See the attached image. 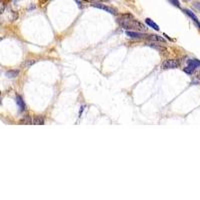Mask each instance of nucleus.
<instances>
[{
  "label": "nucleus",
  "mask_w": 200,
  "mask_h": 200,
  "mask_svg": "<svg viewBox=\"0 0 200 200\" xmlns=\"http://www.w3.org/2000/svg\"><path fill=\"white\" fill-rule=\"evenodd\" d=\"M168 1H169L171 4H173L174 6H176V7H180V3H179V1H178V0H168Z\"/></svg>",
  "instance_id": "2eb2a0df"
},
{
  "label": "nucleus",
  "mask_w": 200,
  "mask_h": 200,
  "mask_svg": "<svg viewBox=\"0 0 200 200\" xmlns=\"http://www.w3.org/2000/svg\"><path fill=\"white\" fill-rule=\"evenodd\" d=\"M16 103H17V105H18L19 110L21 111V112L25 110V103H24V101H23V98H22V97L20 96V95H17L16 96Z\"/></svg>",
  "instance_id": "39448f33"
},
{
  "label": "nucleus",
  "mask_w": 200,
  "mask_h": 200,
  "mask_svg": "<svg viewBox=\"0 0 200 200\" xmlns=\"http://www.w3.org/2000/svg\"><path fill=\"white\" fill-rule=\"evenodd\" d=\"M148 40H152V41H159V42H165V39L163 37L158 36V35H154V34H148L147 36Z\"/></svg>",
  "instance_id": "423d86ee"
},
{
  "label": "nucleus",
  "mask_w": 200,
  "mask_h": 200,
  "mask_svg": "<svg viewBox=\"0 0 200 200\" xmlns=\"http://www.w3.org/2000/svg\"><path fill=\"white\" fill-rule=\"evenodd\" d=\"M145 22H146V24L148 25V26L151 27V28H153L154 30H157V31L159 30V26L153 21V20H151L150 18H147L146 20H145Z\"/></svg>",
  "instance_id": "6e6552de"
},
{
  "label": "nucleus",
  "mask_w": 200,
  "mask_h": 200,
  "mask_svg": "<svg viewBox=\"0 0 200 200\" xmlns=\"http://www.w3.org/2000/svg\"><path fill=\"white\" fill-rule=\"evenodd\" d=\"M18 74H19L18 70H10V71H7L6 72V76L8 78H14V77H16Z\"/></svg>",
  "instance_id": "9d476101"
},
{
  "label": "nucleus",
  "mask_w": 200,
  "mask_h": 200,
  "mask_svg": "<svg viewBox=\"0 0 200 200\" xmlns=\"http://www.w3.org/2000/svg\"><path fill=\"white\" fill-rule=\"evenodd\" d=\"M41 1H46V0H41Z\"/></svg>",
  "instance_id": "a211bd4d"
},
{
  "label": "nucleus",
  "mask_w": 200,
  "mask_h": 200,
  "mask_svg": "<svg viewBox=\"0 0 200 200\" xmlns=\"http://www.w3.org/2000/svg\"><path fill=\"white\" fill-rule=\"evenodd\" d=\"M196 77L198 79H200V70L199 71H197V73H196Z\"/></svg>",
  "instance_id": "dca6fc26"
},
{
  "label": "nucleus",
  "mask_w": 200,
  "mask_h": 200,
  "mask_svg": "<svg viewBox=\"0 0 200 200\" xmlns=\"http://www.w3.org/2000/svg\"><path fill=\"white\" fill-rule=\"evenodd\" d=\"M93 7H96V8H99V9H102L104 11H106V12H109V13H112V14H115V10L113 9V8H111L109 6H107V5H104L102 3H99V2H93L92 4Z\"/></svg>",
  "instance_id": "20e7f679"
},
{
  "label": "nucleus",
  "mask_w": 200,
  "mask_h": 200,
  "mask_svg": "<svg viewBox=\"0 0 200 200\" xmlns=\"http://www.w3.org/2000/svg\"><path fill=\"white\" fill-rule=\"evenodd\" d=\"M20 123L22 124H32V119L30 116H25L23 119L20 120Z\"/></svg>",
  "instance_id": "9b49d317"
},
{
  "label": "nucleus",
  "mask_w": 200,
  "mask_h": 200,
  "mask_svg": "<svg viewBox=\"0 0 200 200\" xmlns=\"http://www.w3.org/2000/svg\"><path fill=\"white\" fill-rule=\"evenodd\" d=\"M184 1H190V0H184Z\"/></svg>",
  "instance_id": "f3484780"
},
{
  "label": "nucleus",
  "mask_w": 200,
  "mask_h": 200,
  "mask_svg": "<svg viewBox=\"0 0 200 200\" xmlns=\"http://www.w3.org/2000/svg\"><path fill=\"white\" fill-rule=\"evenodd\" d=\"M127 36L131 37V38L134 39H147L148 34H144V33H140L139 31H126Z\"/></svg>",
  "instance_id": "7ed1b4c3"
},
{
  "label": "nucleus",
  "mask_w": 200,
  "mask_h": 200,
  "mask_svg": "<svg viewBox=\"0 0 200 200\" xmlns=\"http://www.w3.org/2000/svg\"><path fill=\"white\" fill-rule=\"evenodd\" d=\"M4 10H5V3L3 1H1V0H0V15H1V14L4 12Z\"/></svg>",
  "instance_id": "4468645a"
},
{
  "label": "nucleus",
  "mask_w": 200,
  "mask_h": 200,
  "mask_svg": "<svg viewBox=\"0 0 200 200\" xmlns=\"http://www.w3.org/2000/svg\"><path fill=\"white\" fill-rule=\"evenodd\" d=\"M44 117L43 116H37L34 119H32V124L35 125H43L44 124Z\"/></svg>",
  "instance_id": "0eeeda50"
},
{
  "label": "nucleus",
  "mask_w": 200,
  "mask_h": 200,
  "mask_svg": "<svg viewBox=\"0 0 200 200\" xmlns=\"http://www.w3.org/2000/svg\"><path fill=\"white\" fill-rule=\"evenodd\" d=\"M180 62L177 59H168L162 63V68L163 69H174V68L179 67Z\"/></svg>",
  "instance_id": "f03ea898"
},
{
  "label": "nucleus",
  "mask_w": 200,
  "mask_h": 200,
  "mask_svg": "<svg viewBox=\"0 0 200 200\" xmlns=\"http://www.w3.org/2000/svg\"><path fill=\"white\" fill-rule=\"evenodd\" d=\"M36 62V60H33V59H30V60H26V61L23 63V66L24 67H30L31 65H33L34 63Z\"/></svg>",
  "instance_id": "f8f14e48"
},
{
  "label": "nucleus",
  "mask_w": 200,
  "mask_h": 200,
  "mask_svg": "<svg viewBox=\"0 0 200 200\" xmlns=\"http://www.w3.org/2000/svg\"><path fill=\"white\" fill-rule=\"evenodd\" d=\"M0 96H1V93H0Z\"/></svg>",
  "instance_id": "6ab92c4d"
},
{
  "label": "nucleus",
  "mask_w": 200,
  "mask_h": 200,
  "mask_svg": "<svg viewBox=\"0 0 200 200\" xmlns=\"http://www.w3.org/2000/svg\"><path fill=\"white\" fill-rule=\"evenodd\" d=\"M183 12L186 13L187 15L189 16L190 18L192 19L194 22H195V23H197V22H199V21H198V18H197V17L195 16V14H194V13L192 12V11H190V10H188V9H183Z\"/></svg>",
  "instance_id": "1a4fd4ad"
},
{
  "label": "nucleus",
  "mask_w": 200,
  "mask_h": 200,
  "mask_svg": "<svg viewBox=\"0 0 200 200\" xmlns=\"http://www.w3.org/2000/svg\"><path fill=\"white\" fill-rule=\"evenodd\" d=\"M118 23L122 28H124L125 30H134V31H139V32H145L147 28L145 27L141 22L137 21L136 19H134V17L130 14H124L121 15L118 18Z\"/></svg>",
  "instance_id": "f257e3e1"
},
{
  "label": "nucleus",
  "mask_w": 200,
  "mask_h": 200,
  "mask_svg": "<svg viewBox=\"0 0 200 200\" xmlns=\"http://www.w3.org/2000/svg\"><path fill=\"white\" fill-rule=\"evenodd\" d=\"M148 45H149V46H151V47H153V48H155V49H158L160 51H164L165 50L164 47H161V46H159V45H156V44H154V43H148Z\"/></svg>",
  "instance_id": "ddd939ff"
}]
</instances>
